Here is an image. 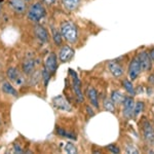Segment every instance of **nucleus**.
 Here are the masks:
<instances>
[{
    "label": "nucleus",
    "mask_w": 154,
    "mask_h": 154,
    "mask_svg": "<svg viewBox=\"0 0 154 154\" xmlns=\"http://www.w3.org/2000/svg\"><path fill=\"white\" fill-rule=\"evenodd\" d=\"M148 54H149V56H150L151 60H153V61H154V48L150 49V51H149Z\"/></svg>",
    "instance_id": "obj_30"
},
{
    "label": "nucleus",
    "mask_w": 154,
    "mask_h": 154,
    "mask_svg": "<svg viewBox=\"0 0 154 154\" xmlns=\"http://www.w3.org/2000/svg\"><path fill=\"white\" fill-rule=\"evenodd\" d=\"M14 150L16 151L17 153H23V150H22V149L20 148L18 145H14Z\"/></svg>",
    "instance_id": "obj_29"
},
{
    "label": "nucleus",
    "mask_w": 154,
    "mask_h": 154,
    "mask_svg": "<svg viewBox=\"0 0 154 154\" xmlns=\"http://www.w3.org/2000/svg\"><path fill=\"white\" fill-rule=\"evenodd\" d=\"M108 150L109 151H111L112 153H119L120 152V150H119V148L117 147V146H115V145H109L108 146Z\"/></svg>",
    "instance_id": "obj_26"
},
{
    "label": "nucleus",
    "mask_w": 154,
    "mask_h": 154,
    "mask_svg": "<svg viewBox=\"0 0 154 154\" xmlns=\"http://www.w3.org/2000/svg\"><path fill=\"white\" fill-rule=\"evenodd\" d=\"M109 70L115 77H119L123 74V68L121 67L117 62H109Z\"/></svg>",
    "instance_id": "obj_13"
},
{
    "label": "nucleus",
    "mask_w": 154,
    "mask_h": 154,
    "mask_svg": "<svg viewBox=\"0 0 154 154\" xmlns=\"http://www.w3.org/2000/svg\"><path fill=\"white\" fill-rule=\"evenodd\" d=\"M144 110V103L143 102H137L135 104V107H134V115L138 116L140 113H142Z\"/></svg>",
    "instance_id": "obj_21"
},
{
    "label": "nucleus",
    "mask_w": 154,
    "mask_h": 154,
    "mask_svg": "<svg viewBox=\"0 0 154 154\" xmlns=\"http://www.w3.org/2000/svg\"><path fill=\"white\" fill-rule=\"evenodd\" d=\"M74 56V51L72 49L70 46L66 45V46H63L60 51V54H59V58H60V61L65 63V62H68L73 58Z\"/></svg>",
    "instance_id": "obj_8"
},
{
    "label": "nucleus",
    "mask_w": 154,
    "mask_h": 154,
    "mask_svg": "<svg viewBox=\"0 0 154 154\" xmlns=\"http://www.w3.org/2000/svg\"><path fill=\"white\" fill-rule=\"evenodd\" d=\"M2 4H3V0H0V9H1V7H2Z\"/></svg>",
    "instance_id": "obj_33"
},
{
    "label": "nucleus",
    "mask_w": 154,
    "mask_h": 154,
    "mask_svg": "<svg viewBox=\"0 0 154 154\" xmlns=\"http://www.w3.org/2000/svg\"><path fill=\"white\" fill-rule=\"evenodd\" d=\"M123 104V116L126 118H131L134 115V107H135V101L131 97L125 98L122 102Z\"/></svg>",
    "instance_id": "obj_4"
},
{
    "label": "nucleus",
    "mask_w": 154,
    "mask_h": 154,
    "mask_svg": "<svg viewBox=\"0 0 154 154\" xmlns=\"http://www.w3.org/2000/svg\"><path fill=\"white\" fill-rule=\"evenodd\" d=\"M57 57L54 54H51L48 56V60H46L45 63V69L48 70L49 73H54L57 69Z\"/></svg>",
    "instance_id": "obj_12"
},
{
    "label": "nucleus",
    "mask_w": 154,
    "mask_h": 154,
    "mask_svg": "<svg viewBox=\"0 0 154 154\" xmlns=\"http://www.w3.org/2000/svg\"><path fill=\"white\" fill-rule=\"evenodd\" d=\"M56 1H57V0H44V2H45V3H48V4H49V5L54 4Z\"/></svg>",
    "instance_id": "obj_31"
},
{
    "label": "nucleus",
    "mask_w": 154,
    "mask_h": 154,
    "mask_svg": "<svg viewBox=\"0 0 154 154\" xmlns=\"http://www.w3.org/2000/svg\"><path fill=\"white\" fill-rule=\"evenodd\" d=\"M62 3H63L64 7L68 11H75L79 6L80 0H62Z\"/></svg>",
    "instance_id": "obj_18"
},
{
    "label": "nucleus",
    "mask_w": 154,
    "mask_h": 154,
    "mask_svg": "<svg viewBox=\"0 0 154 154\" xmlns=\"http://www.w3.org/2000/svg\"><path fill=\"white\" fill-rule=\"evenodd\" d=\"M142 131H143L144 139H145L147 142L152 143L154 141V130L149 121H144L143 122Z\"/></svg>",
    "instance_id": "obj_7"
},
{
    "label": "nucleus",
    "mask_w": 154,
    "mask_h": 154,
    "mask_svg": "<svg viewBox=\"0 0 154 154\" xmlns=\"http://www.w3.org/2000/svg\"><path fill=\"white\" fill-rule=\"evenodd\" d=\"M74 76H75V80H74V91H75L76 97H77V99H78V102H83V96H82V93H81L80 80L76 77L75 73H74Z\"/></svg>",
    "instance_id": "obj_15"
},
{
    "label": "nucleus",
    "mask_w": 154,
    "mask_h": 154,
    "mask_svg": "<svg viewBox=\"0 0 154 154\" xmlns=\"http://www.w3.org/2000/svg\"><path fill=\"white\" fill-rule=\"evenodd\" d=\"M125 97L122 95L119 91H114L111 95V100L114 104H122Z\"/></svg>",
    "instance_id": "obj_19"
},
{
    "label": "nucleus",
    "mask_w": 154,
    "mask_h": 154,
    "mask_svg": "<svg viewBox=\"0 0 154 154\" xmlns=\"http://www.w3.org/2000/svg\"><path fill=\"white\" fill-rule=\"evenodd\" d=\"M61 34L67 41L74 43L77 40V29L75 25L70 23V22H64L61 26Z\"/></svg>",
    "instance_id": "obj_1"
},
{
    "label": "nucleus",
    "mask_w": 154,
    "mask_h": 154,
    "mask_svg": "<svg viewBox=\"0 0 154 154\" xmlns=\"http://www.w3.org/2000/svg\"><path fill=\"white\" fill-rule=\"evenodd\" d=\"M64 150H65L66 153H69V154H76L77 153V148L71 143H67L65 145Z\"/></svg>",
    "instance_id": "obj_23"
},
{
    "label": "nucleus",
    "mask_w": 154,
    "mask_h": 154,
    "mask_svg": "<svg viewBox=\"0 0 154 154\" xmlns=\"http://www.w3.org/2000/svg\"><path fill=\"white\" fill-rule=\"evenodd\" d=\"M126 152L128 153H139L138 149H136L135 147H133V146H130V147H128V149H126Z\"/></svg>",
    "instance_id": "obj_28"
},
{
    "label": "nucleus",
    "mask_w": 154,
    "mask_h": 154,
    "mask_svg": "<svg viewBox=\"0 0 154 154\" xmlns=\"http://www.w3.org/2000/svg\"><path fill=\"white\" fill-rule=\"evenodd\" d=\"M45 16V9L40 3L33 4L28 11V18L32 22H39Z\"/></svg>",
    "instance_id": "obj_2"
},
{
    "label": "nucleus",
    "mask_w": 154,
    "mask_h": 154,
    "mask_svg": "<svg viewBox=\"0 0 154 154\" xmlns=\"http://www.w3.org/2000/svg\"><path fill=\"white\" fill-rule=\"evenodd\" d=\"M104 108L107 111H110V112H113L114 109H115V106H114V103L112 100H109V99H105L104 100Z\"/></svg>",
    "instance_id": "obj_22"
},
{
    "label": "nucleus",
    "mask_w": 154,
    "mask_h": 154,
    "mask_svg": "<svg viewBox=\"0 0 154 154\" xmlns=\"http://www.w3.org/2000/svg\"><path fill=\"white\" fill-rule=\"evenodd\" d=\"M7 76H8V78L11 79V81H14V82L16 84H18V85L23 84L25 81L24 77L22 76V74L20 73L18 69L14 68V67H11V68H9L8 70H7Z\"/></svg>",
    "instance_id": "obj_6"
},
{
    "label": "nucleus",
    "mask_w": 154,
    "mask_h": 154,
    "mask_svg": "<svg viewBox=\"0 0 154 154\" xmlns=\"http://www.w3.org/2000/svg\"><path fill=\"white\" fill-rule=\"evenodd\" d=\"M42 75H43V78H44V80H45V84H46L48 81V79H49V75H51V73H49V72L44 68L43 72H42Z\"/></svg>",
    "instance_id": "obj_27"
},
{
    "label": "nucleus",
    "mask_w": 154,
    "mask_h": 154,
    "mask_svg": "<svg viewBox=\"0 0 154 154\" xmlns=\"http://www.w3.org/2000/svg\"><path fill=\"white\" fill-rule=\"evenodd\" d=\"M140 72H141V65L138 56H137L131 60L130 67H128V75H130V78L131 80H135V79H137V77L139 76Z\"/></svg>",
    "instance_id": "obj_3"
},
{
    "label": "nucleus",
    "mask_w": 154,
    "mask_h": 154,
    "mask_svg": "<svg viewBox=\"0 0 154 154\" xmlns=\"http://www.w3.org/2000/svg\"><path fill=\"white\" fill-rule=\"evenodd\" d=\"M54 106L57 107L60 110H64V111H70L71 110V107L68 104L65 99L63 97H57V98L54 99Z\"/></svg>",
    "instance_id": "obj_10"
},
{
    "label": "nucleus",
    "mask_w": 154,
    "mask_h": 154,
    "mask_svg": "<svg viewBox=\"0 0 154 154\" xmlns=\"http://www.w3.org/2000/svg\"><path fill=\"white\" fill-rule=\"evenodd\" d=\"M53 37H54V43H56L57 45H61L62 44V36L56 29H53Z\"/></svg>",
    "instance_id": "obj_25"
},
{
    "label": "nucleus",
    "mask_w": 154,
    "mask_h": 154,
    "mask_svg": "<svg viewBox=\"0 0 154 154\" xmlns=\"http://www.w3.org/2000/svg\"><path fill=\"white\" fill-rule=\"evenodd\" d=\"M1 88H2V91L6 94V95H11L14 97L18 96V91H16V88H14V86L8 82V81H4V82L2 83Z\"/></svg>",
    "instance_id": "obj_16"
},
{
    "label": "nucleus",
    "mask_w": 154,
    "mask_h": 154,
    "mask_svg": "<svg viewBox=\"0 0 154 154\" xmlns=\"http://www.w3.org/2000/svg\"><path fill=\"white\" fill-rule=\"evenodd\" d=\"M57 133H58L59 135L62 136V137H66V138H70V139H76V137H75L74 134L69 133V131L63 130V128H59V130L57 131Z\"/></svg>",
    "instance_id": "obj_24"
},
{
    "label": "nucleus",
    "mask_w": 154,
    "mask_h": 154,
    "mask_svg": "<svg viewBox=\"0 0 154 154\" xmlns=\"http://www.w3.org/2000/svg\"><path fill=\"white\" fill-rule=\"evenodd\" d=\"M122 85H123V88H125V89L128 91V94H131V95H135V88H134L131 81L125 79V80L122 81Z\"/></svg>",
    "instance_id": "obj_20"
},
{
    "label": "nucleus",
    "mask_w": 154,
    "mask_h": 154,
    "mask_svg": "<svg viewBox=\"0 0 154 154\" xmlns=\"http://www.w3.org/2000/svg\"><path fill=\"white\" fill-rule=\"evenodd\" d=\"M9 5L14 11L18 14H23L26 11V3L24 0H9Z\"/></svg>",
    "instance_id": "obj_9"
},
{
    "label": "nucleus",
    "mask_w": 154,
    "mask_h": 154,
    "mask_svg": "<svg viewBox=\"0 0 154 154\" xmlns=\"http://www.w3.org/2000/svg\"><path fill=\"white\" fill-rule=\"evenodd\" d=\"M86 94H88V97L89 101H91V103L93 104V106L95 107V108H99L98 93H97L96 89L94 88H91V86H89L88 88V91H86Z\"/></svg>",
    "instance_id": "obj_14"
},
{
    "label": "nucleus",
    "mask_w": 154,
    "mask_h": 154,
    "mask_svg": "<svg viewBox=\"0 0 154 154\" xmlns=\"http://www.w3.org/2000/svg\"><path fill=\"white\" fill-rule=\"evenodd\" d=\"M35 35L37 38H38V40L41 42H48V31H46L44 27L40 26V25H38V26L35 27Z\"/></svg>",
    "instance_id": "obj_11"
},
{
    "label": "nucleus",
    "mask_w": 154,
    "mask_h": 154,
    "mask_svg": "<svg viewBox=\"0 0 154 154\" xmlns=\"http://www.w3.org/2000/svg\"><path fill=\"white\" fill-rule=\"evenodd\" d=\"M139 61H140L141 70L143 71H149L152 67V60H151L150 56L146 51H142L138 54Z\"/></svg>",
    "instance_id": "obj_5"
},
{
    "label": "nucleus",
    "mask_w": 154,
    "mask_h": 154,
    "mask_svg": "<svg viewBox=\"0 0 154 154\" xmlns=\"http://www.w3.org/2000/svg\"><path fill=\"white\" fill-rule=\"evenodd\" d=\"M88 114H89V115H91V116L94 115V112H93V110H91V111H89V107H88Z\"/></svg>",
    "instance_id": "obj_32"
},
{
    "label": "nucleus",
    "mask_w": 154,
    "mask_h": 154,
    "mask_svg": "<svg viewBox=\"0 0 154 154\" xmlns=\"http://www.w3.org/2000/svg\"><path fill=\"white\" fill-rule=\"evenodd\" d=\"M34 67H35V62L33 59H27L24 61L23 63V71L24 73L30 74L31 72H33Z\"/></svg>",
    "instance_id": "obj_17"
}]
</instances>
